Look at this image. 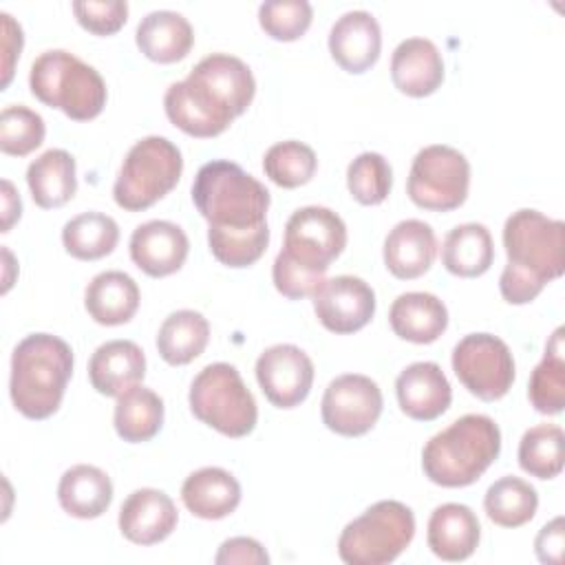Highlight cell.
<instances>
[{
  "mask_svg": "<svg viewBox=\"0 0 565 565\" xmlns=\"http://www.w3.org/2000/svg\"><path fill=\"white\" fill-rule=\"evenodd\" d=\"M388 322L397 338L413 344H430L446 331L448 309L435 294L406 291L393 300Z\"/></svg>",
  "mask_w": 565,
  "mask_h": 565,
  "instance_id": "484cf974",
  "label": "cell"
},
{
  "mask_svg": "<svg viewBox=\"0 0 565 565\" xmlns=\"http://www.w3.org/2000/svg\"><path fill=\"white\" fill-rule=\"evenodd\" d=\"M26 185L35 205L42 210L62 207L75 196L77 190L73 154L62 148L42 152L26 168Z\"/></svg>",
  "mask_w": 565,
  "mask_h": 565,
  "instance_id": "f1b7e54d",
  "label": "cell"
},
{
  "mask_svg": "<svg viewBox=\"0 0 565 565\" xmlns=\"http://www.w3.org/2000/svg\"><path fill=\"white\" fill-rule=\"evenodd\" d=\"M210 342V322L194 309L172 311L159 327L157 351L170 366L190 364Z\"/></svg>",
  "mask_w": 565,
  "mask_h": 565,
  "instance_id": "4dcf8cb0",
  "label": "cell"
},
{
  "mask_svg": "<svg viewBox=\"0 0 565 565\" xmlns=\"http://www.w3.org/2000/svg\"><path fill=\"white\" fill-rule=\"evenodd\" d=\"M457 380L483 402L501 399L514 382V358L510 347L492 333H468L452 349Z\"/></svg>",
  "mask_w": 565,
  "mask_h": 565,
  "instance_id": "8fae6325",
  "label": "cell"
},
{
  "mask_svg": "<svg viewBox=\"0 0 565 565\" xmlns=\"http://www.w3.org/2000/svg\"><path fill=\"white\" fill-rule=\"evenodd\" d=\"M73 375V349L57 335L31 333L11 353L9 395L26 419L51 417Z\"/></svg>",
  "mask_w": 565,
  "mask_h": 565,
  "instance_id": "3957f363",
  "label": "cell"
},
{
  "mask_svg": "<svg viewBox=\"0 0 565 565\" xmlns=\"http://www.w3.org/2000/svg\"><path fill=\"white\" fill-rule=\"evenodd\" d=\"M119 243V225L102 212H82L64 223L62 245L77 260H99Z\"/></svg>",
  "mask_w": 565,
  "mask_h": 565,
  "instance_id": "836d02e7",
  "label": "cell"
},
{
  "mask_svg": "<svg viewBox=\"0 0 565 565\" xmlns=\"http://www.w3.org/2000/svg\"><path fill=\"white\" fill-rule=\"evenodd\" d=\"M347 188L362 205H380L393 188L391 163L380 152H362L347 168Z\"/></svg>",
  "mask_w": 565,
  "mask_h": 565,
  "instance_id": "f35d334b",
  "label": "cell"
},
{
  "mask_svg": "<svg viewBox=\"0 0 565 565\" xmlns=\"http://www.w3.org/2000/svg\"><path fill=\"white\" fill-rule=\"evenodd\" d=\"M470 188V163L452 146L433 143L422 148L408 172V199L430 212H450L463 205Z\"/></svg>",
  "mask_w": 565,
  "mask_h": 565,
  "instance_id": "30bf717a",
  "label": "cell"
},
{
  "mask_svg": "<svg viewBox=\"0 0 565 565\" xmlns=\"http://www.w3.org/2000/svg\"><path fill=\"white\" fill-rule=\"evenodd\" d=\"M179 521L174 501L157 488H139L126 497L119 508V530L135 545H154L166 541Z\"/></svg>",
  "mask_w": 565,
  "mask_h": 565,
  "instance_id": "e0dca14e",
  "label": "cell"
},
{
  "mask_svg": "<svg viewBox=\"0 0 565 565\" xmlns=\"http://www.w3.org/2000/svg\"><path fill=\"white\" fill-rule=\"evenodd\" d=\"M0 18H2V88H7L13 77V66H15V60L20 57L24 35H22V26L9 13H0Z\"/></svg>",
  "mask_w": 565,
  "mask_h": 565,
  "instance_id": "bcb514c9",
  "label": "cell"
},
{
  "mask_svg": "<svg viewBox=\"0 0 565 565\" xmlns=\"http://www.w3.org/2000/svg\"><path fill=\"white\" fill-rule=\"evenodd\" d=\"M499 452L497 422L481 413H468L426 441L422 468L428 481L441 488H466L492 466Z\"/></svg>",
  "mask_w": 565,
  "mask_h": 565,
  "instance_id": "277c9868",
  "label": "cell"
},
{
  "mask_svg": "<svg viewBox=\"0 0 565 565\" xmlns=\"http://www.w3.org/2000/svg\"><path fill=\"white\" fill-rule=\"evenodd\" d=\"M503 247L508 265L499 291L510 305L532 302L565 271V225L539 210L523 207L505 218Z\"/></svg>",
  "mask_w": 565,
  "mask_h": 565,
  "instance_id": "7a4b0ae2",
  "label": "cell"
},
{
  "mask_svg": "<svg viewBox=\"0 0 565 565\" xmlns=\"http://www.w3.org/2000/svg\"><path fill=\"white\" fill-rule=\"evenodd\" d=\"M519 466L536 479H554L563 470V430L556 424H539L519 441Z\"/></svg>",
  "mask_w": 565,
  "mask_h": 565,
  "instance_id": "d590c367",
  "label": "cell"
},
{
  "mask_svg": "<svg viewBox=\"0 0 565 565\" xmlns=\"http://www.w3.org/2000/svg\"><path fill=\"white\" fill-rule=\"evenodd\" d=\"M494 243L483 223H461L452 227L441 245V265L459 278H477L490 269Z\"/></svg>",
  "mask_w": 565,
  "mask_h": 565,
  "instance_id": "f546056e",
  "label": "cell"
},
{
  "mask_svg": "<svg viewBox=\"0 0 565 565\" xmlns=\"http://www.w3.org/2000/svg\"><path fill=\"white\" fill-rule=\"evenodd\" d=\"M483 508L492 523L501 527H521L534 519L539 494L525 479L508 475L486 490Z\"/></svg>",
  "mask_w": 565,
  "mask_h": 565,
  "instance_id": "e575fe53",
  "label": "cell"
},
{
  "mask_svg": "<svg viewBox=\"0 0 565 565\" xmlns=\"http://www.w3.org/2000/svg\"><path fill=\"white\" fill-rule=\"evenodd\" d=\"M311 298L320 324L338 335L364 329L375 313L373 287L349 274L324 278Z\"/></svg>",
  "mask_w": 565,
  "mask_h": 565,
  "instance_id": "5bb4252c",
  "label": "cell"
},
{
  "mask_svg": "<svg viewBox=\"0 0 565 565\" xmlns=\"http://www.w3.org/2000/svg\"><path fill=\"white\" fill-rule=\"evenodd\" d=\"M263 170L269 181L280 188H300L309 183L318 170V157L311 146L287 139L274 143L263 157Z\"/></svg>",
  "mask_w": 565,
  "mask_h": 565,
  "instance_id": "8d00e7d4",
  "label": "cell"
},
{
  "mask_svg": "<svg viewBox=\"0 0 565 565\" xmlns=\"http://www.w3.org/2000/svg\"><path fill=\"white\" fill-rule=\"evenodd\" d=\"M192 201L212 230H254L267 225L271 196L238 163L214 159L199 168Z\"/></svg>",
  "mask_w": 565,
  "mask_h": 565,
  "instance_id": "5b68a950",
  "label": "cell"
},
{
  "mask_svg": "<svg viewBox=\"0 0 565 565\" xmlns=\"http://www.w3.org/2000/svg\"><path fill=\"white\" fill-rule=\"evenodd\" d=\"M207 245L212 256L234 269L254 265L269 245V227L254 230H212L207 227Z\"/></svg>",
  "mask_w": 565,
  "mask_h": 565,
  "instance_id": "74e56055",
  "label": "cell"
},
{
  "mask_svg": "<svg viewBox=\"0 0 565 565\" xmlns=\"http://www.w3.org/2000/svg\"><path fill=\"white\" fill-rule=\"evenodd\" d=\"M143 375L146 355L132 340H108L99 344L88 360L90 386L106 397H119L137 386Z\"/></svg>",
  "mask_w": 565,
  "mask_h": 565,
  "instance_id": "44dd1931",
  "label": "cell"
},
{
  "mask_svg": "<svg viewBox=\"0 0 565 565\" xmlns=\"http://www.w3.org/2000/svg\"><path fill=\"white\" fill-rule=\"evenodd\" d=\"M391 79L408 97L433 95L444 82L439 49L426 38L402 40L391 55Z\"/></svg>",
  "mask_w": 565,
  "mask_h": 565,
  "instance_id": "ffe728a7",
  "label": "cell"
},
{
  "mask_svg": "<svg viewBox=\"0 0 565 565\" xmlns=\"http://www.w3.org/2000/svg\"><path fill=\"white\" fill-rule=\"evenodd\" d=\"M311 18L313 9L307 0H267L258 7L260 29L278 42H294L302 38Z\"/></svg>",
  "mask_w": 565,
  "mask_h": 565,
  "instance_id": "60d3db41",
  "label": "cell"
},
{
  "mask_svg": "<svg viewBox=\"0 0 565 565\" xmlns=\"http://www.w3.org/2000/svg\"><path fill=\"white\" fill-rule=\"evenodd\" d=\"M435 256V232L419 218L399 221L384 238V265L399 280H413L426 274Z\"/></svg>",
  "mask_w": 565,
  "mask_h": 565,
  "instance_id": "7402d4cb",
  "label": "cell"
},
{
  "mask_svg": "<svg viewBox=\"0 0 565 565\" xmlns=\"http://www.w3.org/2000/svg\"><path fill=\"white\" fill-rule=\"evenodd\" d=\"M216 565H267L269 563V554L265 552V547L252 539V536H234L221 543L216 556H214Z\"/></svg>",
  "mask_w": 565,
  "mask_h": 565,
  "instance_id": "ee69618b",
  "label": "cell"
},
{
  "mask_svg": "<svg viewBox=\"0 0 565 565\" xmlns=\"http://www.w3.org/2000/svg\"><path fill=\"white\" fill-rule=\"evenodd\" d=\"M29 88L42 104L62 110L75 121L95 119L108 97L99 71L62 49L44 51L33 60Z\"/></svg>",
  "mask_w": 565,
  "mask_h": 565,
  "instance_id": "8992f818",
  "label": "cell"
},
{
  "mask_svg": "<svg viewBox=\"0 0 565 565\" xmlns=\"http://www.w3.org/2000/svg\"><path fill=\"white\" fill-rule=\"evenodd\" d=\"M139 287L132 276L119 269H108L86 285L84 307L88 316L104 327H117L132 320L139 309Z\"/></svg>",
  "mask_w": 565,
  "mask_h": 565,
  "instance_id": "4316f807",
  "label": "cell"
},
{
  "mask_svg": "<svg viewBox=\"0 0 565 565\" xmlns=\"http://www.w3.org/2000/svg\"><path fill=\"white\" fill-rule=\"evenodd\" d=\"M190 241L172 221H148L135 227L130 236L132 263L152 278H163L179 271L188 258Z\"/></svg>",
  "mask_w": 565,
  "mask_h": 565,
  "instance_id": "2e32d148",
  "label": "cell"
},
{
  "mask_svg": "<svg viewBox=\"0 0 565 565\" xmlns=\"http://www.w3.org/2000/svg\"><path fill=\"white\" fill-rule=\"evenodd\" d=\"M57 501L62 510L75 519H97L110 508L113 481L97 466H71L60 477Z\"/></svg>",
  "mask_w": 565,
  "mask_h": 565,
  "instance_id": "83f0119b",
  "label": "cell"
},
{
  "mask_svg": "<svg viewBox=\"0 0 565 565\" xmlns=\"http://www.w3.org/2000/svg\"><path fill=\"white\" fill-rule=\"evenodd\" d=\"M181 501L194 516L218 521L238 508L241 483L225 468L205 466L185 477L181 486Z\"/></svg>",
  "mask_w": 565,
  "mask_h": 565,
  "instance_id": "cb8c5ba5",
  "label": "cell"
},
{
  "mask_svg": "<svg viewBox=\"0 0 565 565\" xmlns=\"http://www.w3.org/2000/svg\"><path fill=\"white\" fill-rule=\"evenodd\" d=\"M190 411L196 419L225 437L238 439L254 430L258 406L236 366L214 362L199 371L188 393Z\"/></svg>",
  "mask_w": 565,
  "mask_h": 565,
  "instance_id": "9c48e42d",
  "label": "cell"
},
{
  "mask_svg": "<svg viewBox=\"0 0 565 565\" xmlns=\"http://www.w3.org/2000/svg\"><path fill=\"white\" fill-rule=\"evenodd\" d=\"M382 51V31L373 13L347 11L329 31V53L335 64L353 75L369 71Z\"/></svg>",
  "mask_w": 565,
  "mask_h": 565,
  "instance_id": "ac0fdd59",
  "label": "cell"
},
{
  "mask_svg": "<svg viewBox=\"0 0 565 565\" xmlns=\"http://www.w3.org/2000/svg\"><path fill=\"white\" fill-rule=\"evenodd\" d=\"M22 214V201L9 179H2V232H9Z\"/></svg>",
  "mask_w": 565,
  "mask_h": 565,
  "instance_id": "7dc6e473",
  "label": "cell"
},
{
  "mask_svg": "<svg viewBox=\"0 0 565 565\" xmlns=\"http://www.w3.org/2000/svg\"><path fill=\"white\" fill-rule=\"evenodd\" d=\"M382 391L375 380L360 373H344L329 382L320 413L329 430L342 437L366 435L382 415Z\"/></svg>",
  "mask_w": 565,
  "mask_h": 565,
  "instance_id": "4fadbf2b",
  "label": "cell"
},
{
  "mask_svg": "<svg viewBox=\"0 0 565 565\" xmlns=\"http://www.w3.org/2000/svg\"><path fill=\"white\" fill-rule=\"evenodd\" d=\"M183 172L181 150L166 137L139 139L126 154L113 185L115 203L126 212H143L174 190Z\"/></svg>",
  "mask_w": 565,
  "mask_h": 565,
  "instance_id": "52a82bcc",
  "label": "cell"
},
{
  "mask_svg": "<svg viewBox=\"0 0 565 565\" xmlns=\"http://www.w3.org/2000/svg\"><path fill=\"white\" fill-rule=\"evenodd\" d=\"M397 402L404 415L417 422H433L452 402V388L435 362H413L395 380Z\"/></svg>",
  "mask_w": 565,
  "mask_h": 565,
  "instance_id": "d6986e66",
  "label": "cell"
},
{
  "mask_svg": "<svg viewBox=\"0 0 565 565\" xmlns=\"http://www.w3.org/2000/svg\"><path fill=\"white\" fill-rule=\"evenodd\" d=\"M75 20L93 35H113L128 20V4L124 0H77L73 2Z\"/></svg>",
  "mask_w": 565,
  "mask_h": 565,
  "instance_id": "b9f144b4",
  "label": "cell"
},
{
  "mask_svg": "<svg viewBox=\"0 0 565 565\" xmlns=\"http://www.w3.org/2000/svg\"><path fill=\"white\" fill-rule=\"evenodd\" d=\"M563 543H565V527H563V516L552 519L541 527L534 541V552L536 558L545 565H561L563 561Z\"/></svg>",
  "mask_w": 565,
  "mask_h": 565,
  "instance_id": "f6af8a7d",
  "label": "cell"
},
{
  "mask_svg": "<svg viewBox=\"0 0 565 565\" xmlns=\"http://www.w3.org/2000/svg\"><path fill=\"white\" fill-rule=\"evenodd\" d=\"M481 539L477 514L463 503L437 505L428 519L426 541L430 552L441 561H466L475 554Z\"/></svg>",
  "mask_w": 565,
  "mask_h": 565,
  "instance_id": "603a6c76",
  "label": "cell"
},
{
  "mask_svg": "<svg viewBox=\"0 0 565 565\" xmlns=\"http://www.w3.org/2000/svg\"><path fill=\"white\" fill-rule=\"evenodd\" d=\"M256 382L276 408H296L313 384V362L296 344H274L256 360Z\"/></svg>",
  "mask_w": 565,
  "mask_h": 565,
  "instance_id": "9a60e30c",
  "label": "cell"
},
{
  "mask_svg": "<svg viewBox=\"0 0 565 565\" xmlns=\"http://www.w3.org/2000/svg\"><path fill=\"white\" fill-rule=\"evenodd\" d=\"M256 93L249 66L234 55H205L185 79L168 86L163 108L179 130L207 139L227 130L243 115Z\"/></svg>",
  "mask_w": 565,
  "mask_h": 565,
  "instance_id": "6da1fadb",
  "label": "cell"
},
{
  "mask_svg": "<svg viewBox=\"0 0 565 565\" xmlns=\"http://www.w3.org/2000/svg\"><path fill=\"white\" fill-rule=\"evenodd\" d=\"M113 424L128 444L150 441L163 426V399L148 386H132L117 397Z\"/></svg>",
  "mask_w": 565,
  "mask_h": 565,
  "instance_id": "1f68e13d",
  "label": "cell"
},
{
  "mask_svg": "<svg viewBox=\"0 0 565 565\" xmlns=\"http://www.w3.org/2000/svg\"><path fill=\"white\" fill-rule=\"evenodd\" d=\"M46 126L40 113L11 104L0 113V150L11 157H26L42 146Z\"/></svg>",
  "mask_w": 565,
  "mask_h": 565,
  "instance_id": "ab89813d",
  "label": "cell"
},
{
  "mask_svg": "<svg viewBox=\"0 0 565 565\" xmlns=\"http://www.w3.org/2000/svg\"><path fill=\"white\" fill-rule=\"evenodd\" d=\"M527 397L536 413L558 415L565 406V344L563 327H556L545 344L543 360L534 366Z\"/></svg>",
  "mask_w": 565,
  "mask_h": 565,
  "instance_id": "d6a6232c",
  "label": "cell"
},
{
  "mask_svg": "<svg viewBox=\"0 0 565 565\" xmlns=\"http://www.w3.org/2000/svg\"><path fill=\"white\" fill-rule=\"evenodd\" d=\"M347 247V225L329 207L305 205L285 225L282 254L313 274H324Z\"/></svg>",
  "mask_w": 565,
  "mask_h": 565,
  "instance_id": "7c38bea8",
  "label": "cell"
},
{
  "mask_svg": "<svg viewBox=\"0 0 565 565\" xmlns=\"http://www.w3.org/2000/svg\"><path fill=\"white\" fill-rule=\"evenodd\" d=\"M413 536V510L402 501L384 499L344 525L338 554L347 565H386L411 545Z\"/></svg>",
  "mask_w": 565,
  "mask_h": 565,
  "instance_id": "ba28073f",
  "label": "cell"
},
{
  "mask_svg": "<svg viewBox=\"0 0 565 565\" xmlns=\"http://www.w3.org/2000/svg\"><path fill=\"white\" fill-rule=\"evenodd\" d=\"M271 278H274V287L278 289V294H282L289 300H300V298L313 296L318 285L324 280V274L307 271L305 267L289 260L282 252H278L274 258Z\"/></svg>",
  "mask_w": 565,
  "mask_h": 565,
  "instance_id": "7bdbcfd3",
  "label": "cell"
},
{
  "mask_svg": "<svg viewBox=\"0 0 565 565\" xmlns=\"http://www.w3.org/2000/svg\"><path fill=\"white\" fill-rule=\"evenodd\" d=\"M135 42L148 60L159 64H174L190 53L194 44V29L185 15L159 9L139 20Z\"/></svg>",
  "mask_w": 565,
  "mask_h": 565,
  "instance_id": "d4e9b609",
  "label": "cell"
}]
</instances>
